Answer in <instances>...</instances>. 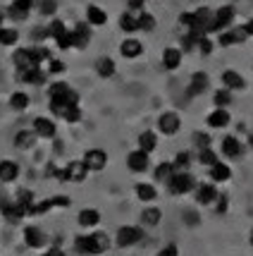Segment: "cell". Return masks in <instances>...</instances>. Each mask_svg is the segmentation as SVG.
<instances>
[{"label":"cell","mask_w":253,"mask_h":256,"mask_svg":"<svg viewBox=\"0 0 253 256\" xmlns=\"http://www.w3.org/2000/svg\"><path fill=\"white\" fill-rule=\"evenodd\" d=\"M110 246V240L105 232H93V234H79L74 240V249L79 254H86V256H93V254H103L108 252Z\"/></svg>","instance_id":"1"},{"label":"cell","mask_w":253,"mask_h":256,"mask_svg":"<svg viewBox=\"0 0 253 256\" xmlns=\"http://www.w3.org/2000/svg\"><path fill=\"white\" fill-rule=\"evenodd\" d=\"M86 172H88V168L84 166V160H72L65 170H57L55 166L48 168V175H55L62 182H81V180L86 178Z\"/></svg>","instance_id":"2"},{"label":"cell","mask_w":253,"mask_h":256,"mask_svg":"<svg viewBox=\"0 0 253 256\" xmlns=\"http://www.w3.org/2000/svg\"><path fill=\"white\" fill-rule=\"evenodd\" d=\"M50 98L53 100H65L69 106H79V94L65 82H55L50 84Z\"/></svg>","instance_id":"3"},{"label":"cell","mask_w":253,"mask_h":256,"mask_svg":"<svg viewBox=\"0 0 253 256\" xmlns=\"http://www.w3.org/2000/svg\"><path fill=\"white\" fill-rule=\"evenodd\" d=\"M167 184H170V192H172V194H187V192L194 190L196 180L191 178L189 172H179V175H172Z\"/></svg>","instance_id":"4"},{"label":"cell","mask_w":253,"mask_h":256,"mask_svg":"<svg viewBox=\"0 0 253 256\" xmlns=\"http://www.w3.org/2000/svg\"><path fill=\"white\" fill-rule=\"evenodd\" d=\"M143 237V230L141 228H134V225H124L117 230V244L120 246H132V244H139Z\"/></svg>","instance_id":"5"},{"label":"cell","mask_w":253,"mask_h":256,"mask_svg":"<svg viewBox=\"0 0 253 256\" xmlns=\"http://www.w3.org/2000/svg\"><path fill=\"white\" fill-rule=\"evenodd\" d=\"M105 163H108V154L103 148H91V151H86V156H84V166L88 170H103Z\"/></svg>","instance_id":"6"},{"label":"cell","mask_w":253,"mask_h":256,"mask_svg":"<svg viewBox=\"0 0 253 256\" xmlns=\"http://www.w3.org/2000/svg\"><path fill=\"white\" fill-rule=\"evenodd\" d=\"M29 10H31V0H14L10 8H7V14H10L14 22H24L29 17Z\"/></svg>","instance_id":"7"},{"label":"cell","mask_w":253,"mask_h":256,"mask_svg":"<svg viewBox=\"0 0 253 256\" xmlns=\"http://www.w3.org/2000/svg\"><path fill=\"white\" fill-rule=\"evenodd\" d=\"M158 127L163 134H177L179 132V115L177 112H163L160 120H158Z\"/></svg>","instance_id":"8"},{"label":"cell","mask_w":253,"mask_h":256,"mask_svg":"<svg viewBox=\"0 0 253 256\" xmlns=\"http://www.w3.org/2000/svg\"><path fill=\"white\" fill-rule=\"evenodd\" d=\"M127 166H129V170H134V172L148 170V154H143V151H132V154L127 156Z\"/></svg>","instance_id":"9"},{"label":"cell","mask_w":253,"mask_h":256,"mask_svg":"<svg viewBox=\"0 0 253 256\" xmlns=\"http://www.w3.org/2000/svg\"><path fill=\"white\" fill-rule=\"evenodd\" d=\"M88 41H91V29H88V24H77L74 32H72V46L84 48V46H88Z\"/></svg>","instance_id":"10"},{"label":"cell","mask_w":253,"mask_h":256,"mask_svg":"<svg viewBox=\"0 0 253 256\" xmlns=\"http://www.w3.org/2000/svg\"><path fill=\"white\" fill-rule=\"evenodd\" d=\"M33 132L38 134V136L50 139V136H55V122H50L48 118H36L33 120Z\"/></svg>","instance_id":"11"},{"label":"cell","mask_w":253,"mask_h":256,"mask_svg":"<svg viewBox=\"0 0 253 256\" xmlns=\"http://www.w3.org/2000/svg\"><path fill=\"white\" fill-rule=\"evenodd\" d=\"M234 20V8L232 5H225L213 14V22H215V29H222V26H230V22Z\"/></svg>","instance_id":"12"},{"label":"cell","mask_w":253,"mask_h":256,"mask_svg":"<svg viewBox=\"0 0 253 256\" xmlns=\"http://www.w3.org/2000/svg\"><path fill=\"white\" fill-rule=\"evenodd\" d=\"M2 213H5V218H7L10 223H19L24 216H26V211H24L17 201H7V204H5V208H2Z\"/></svg>","instance_id":"13"},{"label":"cell","mask_w":253,"mask_h":256,"mask_svg":"<svg viewBox=\"0 0 253 256\" xmlns=\"http://www.w3.org/2000/svg\"><path fill=\"white\" fill-rule=\"evenodd\" d=\"M19 175V166L14 160H0V180L2 182H12Z\"/></svg>","instance_id":"14"},{"label":"cell","mask_w":253,"mask_h":256,"mask_svg":"<svg viewBox=\"0 0 253 256\" xmlns=\"http://www.w3.org/2000/svg\"><path fill=\"white\" fill-rule=\"evenodd\" d=\"M33 144H36V132H31V130H22V132H17V136H14V146L22 148V151L31 148Z\"/></svg>","instance_id":"15"},{"label":"cell","mask_w":253,"mask_h":256,"mask_svg":"<svg viewBox=\"0 0 253 256\" xmlns=\"http://www.w3.org/2000/svg\"><path fill=\"white\" fill-rule=\"evenodd\" d=\"M208 86V74H203V72H196L194 77H191V86H189V96H198V94H203Z\"/></svg>","instance_id":"16"},{"label":"cell","mask_w":253,"mask_h":256,"mask_svg":"<svg viewBox=\"0 0 253 256\" xmlns=\"http://www.w3.org/2000/svg\"><path fill=\"white\" fill-rule=\"evenodd\" d=\"M86 20H88V24H93V26H100V24L108 22V14L100 10L98 5H88V8H86Z\"/></svg>","instance_id":"17"},{"label":"cell","mask_w":253,"mask_h":256,"mask_svg":"<svg viewBox=\"0 0 253 256\" xmlns=\"http://www.w3.org/2000/svg\"><path fill=\"white\" fill-rule=\"evenodd\" d=\"M120 50H122V56L124 58H139L143 53V46L139 44L136 38H127V41L120 46Z\"/></svg>","instance_id":"18"},{"label":"cell","mask_w":253,"mask_h":256,"mask_svg":"<svg viewBox=\"0 0 253 256\" xmlns=\"http://www.w3.org/2000/svg\"><path fill=\"white\" fill-rule=\"evenodd\" d=\"M215 199H218V190H215L213 184H201V187H198V196H196L198 204L206 206V204H213Z\"/></svg>","instance_id":"19"},{"label":"cell","mask_w":253,"mask_h":256,"mask_svg":"<svg viewBox=\"0 0 253 256\" xmlns=\"http://www.w3.org/2000/svg\"><path fill=\"white\" fill-rule=\"evenodd\" d=\"M53 206H69V199L67 196H55V199H48L43 204H38V206H31V211L29 213H43L48 208H53Z\"/></svg>","instance_id":"20"},{"label":"cell","mask_w":253,"mask_h":256,"mask_svg":"<svg viewBox=\"0 0 253 256\" xmlns=\"http://www.w3.org/2000/svg\"><path fill=\"white\" fill-rule=\"evenodd\" d=\"M182 62V53L177 50V48H165V53H163V65L167 70H177Z\"/></svg>","instance_id":"21"},{"label":"cell","mask_w":253,"mask_h":256,"mask_svg":"<svg viewBox=\"0 0 253 256\" xmlns=\"http://www.w3.org/2000/svg\"><path fill=\"white\" fill-rule=\"evenodd\" d=\"M98 220H100V213L96 208H84L79 213V225H84V228H93V225H98Z\"/></svg>","instance_id":"22"},{"label":"cell","mask_w":253,"mask_h":256,"mask_svg":"<svg viewBox=\"0 0 253 256\" xmlns=\"http://www.w3.org/2000/svg\"><path fill=\"white\" fill-rule=\"evenodd\" d=\"M24 242L29 246H41L45 242V237L38 228H26V230H24Z\"/></svg>","instance_id":"23"},{"label":"cell","mask_w":253,"mask_h":256,"mask_svg":"<svg viewBox=\"0 0 253 256\" xmlns=\"http://www.w3.org/2000/svg\"><path fill=\"white\" fill-rule=\"evenodd\" d=\"M96 72H98L103 79H108L115 74V62H112V58H98V62H96Z\"/></svg>","instance_id":"24"},{"label":"cell","mask_w":253,"mask_h":256,"mask_svg":"<svg viewBox=\"0 0 253 256\" xmlns=\"http://www.w3.org/2000/svg\"><path fill=\"white\" fill-rule=\"evenodd\" d=\"M208 124L210 127H227V124H230V112L218 108L215 112H210L208 115Z\"/></svg>","instance_id":"25"},{"label":"cell","mask_w":253,"mask_h":256,"mask_svg":"<svg viewBox=\"0 0 253 256\" xmlns=\"http://www.w3.org/2000/svg\"><path fill=\"white\" fill-rule=\"evenodd\" d=\"M19 77H22L26 84H43L45 72H41L38 67H33V70H24V72H19Z\"/></svg>","instance_id":"26"},{"label":"cell","mask_w":253,"mask_h":256,"mask_svg":"<svg viewBox=\"0 0 253 256\" xmlns=\"http://www.w3.org/2000/svg\"><path fill=\"white\" fill-rule=\"evenodd\" d=\"M222 151L232 158L239 156V154H242V142H237L234 136H225V139H222Z\"/></svg>","instance_id":"27"},{"label":"cell","mask_w":253,"mask_h":256,"mask_svg":"<svg viewBox=\"0 0 253 256\" xmlns=\"http://www.w3.org/2000/svg\"><path fill=\"white\" fill-rule=\"evenodd\" d=\"M155 144H158V142H155L153 132H143L141 136H139V146H141L139 151H143V154H151V151L155 148Z\"/></svg>","instance_id":"28"},{"label":"cell","mask_w":253,"mask_h":256,"mask_svg":"<svg viewBox=\"0 0 253 256\" xmlns=\"http://www.w3.org/2000/svg\"><path fill=\"white\" fill-rule=\"evenodd\" d=\"M246 38V32L244 29H237V32H230V34H222L220 36V44L222 46H232V44H242Z\"/></svg>","instance_id":"29"},{"label":"cell","mask_w":253,"mask_h":256,"mask_svg":"<svg viewBox=\"0 0 253 256\" xmlns=\"http://www.w3.org/2000/svg\"><path fill=\"white\" fill-rule=\"evenodd\" d=\"M222 82L227 84V89H244V79H242V74H237V72H225L222 74Z\"/></svg>","instance_id":"30"},{"label":"cell","mask_w":253,"mask_h":256,"mask_svg":"<svg viewBox=\"0 0 253 256\" xmlns=\"http://www.w3.org/2000/svg\"><path fill=\"white\" fill-rule=\"evenodd\" d=\"M136 196L141 201H153L155 196H158V192H155V187L153 184H136Z\"/></svg>","instance_id":"31"},{"label":"cell","mask_w":253,"mask_h":256,"mask_svg":"<svg viewBox=\"0 0 253 256\" xmlns=\"http://www.w3.org/2000/svg\"><path fill=\"white\" fill-rule=\"evenodd\" d=\"M172 175H175V166L172 163H160L155 168V180H160V182H170Z\"/></svg>","instance_id":"32"},{"label":"cell","mask_w":253,"mask_h":256,"mask_svg":"<svg viewBox=\"0 0 253 256\" xmlns=\"http://www.w3.org/2000/svg\"><path fill=\"white\" fill-rule=\"evenodd\" d=\"M210 175H213V180H215V182H225V180H230L232 170L225 166V163H215V166H213V170H210Z\"/></svg>","instance_id":"33"},{"label":"cell","mask_w":253,"mask_h":256,"mask_svg":"<svg viewBox=\"0 0 253 256\" xmlns=\"http://www.w3.org/2000/svg\"><path fill=\"white\" fill-rule=\"evenodd\" d=\"M17 38H19V32H17V29H5V26H0V44L2 46L17 44Z\"/></svg>","instance_id":"34"},{"label":"cell","mask_w":253,"mask_h":256,"mask_svg":"<svg viewBox=\"0 0 253 256\" xmlns=\"http://www.w3.org/2000/svg\"><path fill=\"white\" fill-rule=\"evenodd\" d=\"M10 106L14 108V110H24V108L29 106V96L22 94V91H17V94H12L10 96Z\"/></svg>","instance_id":"35"},{"label":"cell","mask_w":253,"mask_h":256,"mask_svg":"<svg viewBox=\"0 0 253 256\" xmlns=\"http://www.w3.org/2000/svg\"><path fill=\"white\" fill-rule=\"evenodd\" d=\"M136 26L143 29V32H153L155 29V17L153 14H148V12H141V17L136 20Z\"/></svg>","instance_id":"36"},{"label":"cell","mask_w":253,"mask_h":256,"mask_svg":"<svg viewBox=\"0 0 253 256\" xmlns=\"http://www.w3.org/2000/svg\"><path fill=\"white\" fill-rule=\"evenodd\" d=\"M141 220H143V225H158L160 223V211L158 208H146V211L141 213Z\"/></svg>","instance_id":"37"},{"label":"cell","mask_w":253,"mask_h":256,"mask_svg":"<svg viewBox=\"0 0 253 256\" xmlns=\"http://www.w3.org/2000/svg\"><path fill=\"white\" fill-rule=\"evenodd\" d=\"M120 26H122V29H124L127 34H132V32H136V29H139V26H136V20H134L129 12H124V14L120 17Z\"/></svg>","instance_id":"38"},{"label":"cell","mask_w":253,"mask_h":256,"mask_svg":"<svg viewBox=\"0 0 253 256\" xmlns=\"http://www.w3.org/2000/svg\"><path fill=\"white\" fill-rule=\"evenodd\" d=\"M45 32H48V36H53V38L57 41V38H60V36H62L67 29H65V24L60 22V20H55V22H50V26H48Z\"/></svg>","instance_id":"39"},{"label":"cell","mask_w":253,"mask_h":256,"mask_svg":"<svg viewBox=\"0 0 253 256\" xmlns=\"http://www.w3.org/2000/svg\"><path fill=\"white\" fill-rule=\"evenodd\" d=\"M201 163H206V166H215L218 163V158H215V154L210 151V148H201Z\"/></svg>","instance_id":"40"},{"label":"cell","mask_w":253,"mask_h":256,"mask_svg":"<svg viewBox=\"0 0 253 256\" xmlns=\"http://www.w3.org/2000/svg\"><path fill=\"white\" fill-rule=\"evenodd\" d=\"M38 10H41V14H53V12L57 10V2L55 0H41Z\"/></svg>","instance_id":"41"},{"label":"cell","mask_w":253,"mask_h":256,"mask_svg":"<svg viewBox=\"0 0 253 256\" xmlns=\"http://www.w3.org/2000/svg\"><path fill=\"white\" fill-rule=\"evenodd\" d=\"M230 91L227 89H220L218 91V94H215V106H218V108H222V106H227V103H230Z\"/></svg>","instance_id":"42"},{"label":"cell","mask_w":253,"mask_h":256,"mask_svg":"<svg viewBox=\"0 0 253 256\" xmlns=\"http://www.w3.org/2000/svg\"><path fill=\"white\" fill-rule=\"evenodd\" d=\"M79 118H81V110H79V106H72V108L65 112V120H67V122H79Z\"/></svg>","instance_id":"43"},{"label":"cell","mask_w":253,"mask_h":256,"mask_svg":"<svg viewBox=\"0 0 253 256\" xmlns=\"http://www.w3.org/2000/svg\"><path fill=\"white\" fill-rule=\"evenodd\" d=\"M194 139H196V144L201 146V148H208V146H210V136H208V134L198 132V134H194Z\"/></svg>","instance_id":"44"},{"label":"cell","mask_w":253,"mask_h":256,"mask_svg":"<svg viewBox=\"0 0 253 256\" xmlns=\"http://www.w3.org/2000/svg\"><path fill=\"white\" fill-rule=\"evenodd\" d=\"M184 220H187V225H198V213L196 211H184Z\"/></svg>","instance_id":"45"},{"label":"cell","mask_w":253,"mask_h":256,"mask_svg":"<svg viewBox=\"0 0 253 256\" xmlns=\"http://www.w3.org/2000/svg\"><path fill=\"white\" fill-rule=\"evenodd\" d=\"M187 166H189V154L184 151V154H179V156H177L175 168H187Z\"/></svg>","instance_id":"46"},{"label":"cell","mask_w":253,"mask_h":256,"mask_svg":"<svg viewBox=\"0 0 253 256\" xmlns=\"http://www.w3.org/2000/svg\"><path fill=\"white\" fill-rule=\"evenodd\" d=\"M179 22L184 24V26H189V29H191V26H194V14H191V12H184V14L179 17Z\"/></svg>","instance_id":"47"},{"label":"cell","mask_w":253,"mask_h":256,"mask_svg":"<svg viewBox=\"0 0 253 256\" xmlns=\"http://www.w3.org/2000/svg\"><path fill=\"white\" fill-rule=\"evenodd\" d=\"M198 46H201V53H206V56H208L210 50H213V44H210V41L206 38V36H203V38L198 41Z\"/></svg>","instance_id":"48"},{"label":"cell","mask_w":253,"mask_h":256,"mask_svg":"<svg viewBox=\"0 0 253 256\" xmlns=\"http://www.w3.org/2000/svg\"><path fill=\"white\" fill-rule=\"evenodd\" d=\"M62 70H65L62 60H50V72H62Z\"/></svg>","instance_id":"49"},{"label":"cell","mask_w":253,"mask_h":256,"mask_svg":"<svg viewBox=\"0 0 253 256\" xmlns=\"http://www.w3.org/2000/svg\"><path fill=\"white\" fill-rule=\"evenodd\" d=\"M158 256H177V246H175V244L165 246V249H163V252H160Z\"/></svg>","instance_id":"50"},{"label":"cell","mask_w":253,"mask_h":256,"mask_svg":"<svg viewBox=\"0 0 253 256\" xmlns=\"http://www.w3.org/2000/svg\"><path fill=\"white\" fill-rule=\"evenodd\" d=\"M225 211H227V199L222 196V199L218 201V213H225Z\"/></svg>","instance_id":"51"},{"label":"cell","mask_w":253,"mask_h":256,"mask_svg":"<svg viewBox=\"0 0 253 256\" xmlns=\"http://www.w3.org/2000/svg\"><path fill=\"white\" fill-rule=\"evenodd\" d=\"M141 5H143V0H132V2H129V8H134V10H139Z\"/></svg>","instance_id":"52"},{"label":"cell","mask_w":253,"mask_h":256,"mask_svg":"<svg viewBox=\"0 0 253 256\" xmlns=\"http://www.w3.org/2000/svg\"><path fill=\"white\" fill-rule=\"evenodd\" d=\"M244 32H246V36H249V34H251V36H253V20H251V22H249V24H246V29H244Z\"/></svg>","instance_id":"53"},{"label":"cell","mask_w":253,"mask_h":256,"mask_svg":"<svg viewBox=\"0 0 253 256\" xmlns=\"http://www.w3.org/2000/svg\"><path fill=\"white\" fill-rule=\"evenodd\" d=\"M48 256H65V254H62L60 249H50V252H48Z\"/></svg>","instance_id":"54"},{"label":"cell","mask_w":253,"mask_h":256,"mask_svg":"<svg viewBox=\"0 0 253 256\" xmlns=\"http://www.w3.org/2000/svg\"><path fill=\"white\" fill-rule=\"evenodd\" d=\"M2 17H5V12H2V10H0V24H2Z\"/></svg>","instance_id":"55"},{"label":"cell","mask_w":253,"mask_h":256,"mask_svg":"<svg viewBox=\"0 0 253 256\" xmlns=\"http://www.w3.org/2000/svg\"><path fill=\"white\" fill-rule=\"evenodd\" d=\"M251 244H253V232H251Z\"/></svg>","instance_id":"56"},{"label":"cell","mask_w":253,"mask_h":256,"mask_svg":"<svg viewBox=\"0 0 253 256\" xmlns=\"http://www.w3.org/2000/svg\"><path fill=\"white\" fill-rule=\"evenodd\" d=\"M251 146H253V136H251Z\"/></svg>","instance_id":"57"},{"label":"cell","mask_w":253,"mask_h":256,"mask_svg":"<svg viewBox=\"0 0 253 256\" xmlns=\"http://www.w3.org/2000/svg\"><path fill=\"white\" fill-rule=\"evenodd\" d=\"M43 256H48V254H43Z\"/></svg>","instance_id":"58"},{"label":"cell","mask_w":253,"mask_h":256,"mask_svg":"<svg viewBox=\"0 0 253 256\" xmlns=\"http://www.w3.org/2000/svg\"><path fill=\"white\" fill-rule=\"evenodd\" d=\"M31 2H33V0H31Z\"/></svg>","instance_id":"59"}]
</instances>
